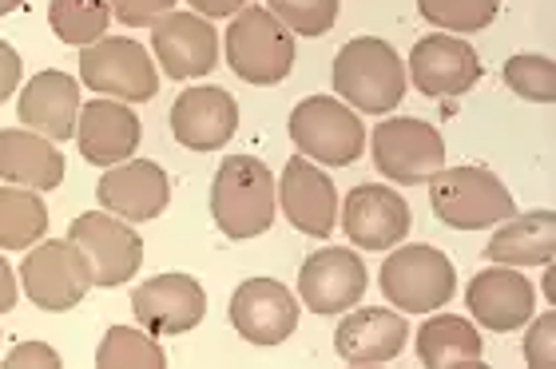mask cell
I'll return each mask as SVG.
<instances>
[{
	"label": "cell",
	"mask_w": 556,
	"mask_h": 369,
	"mask_svg": "<svg viewBox=\"0 0 556 369\" xmlns=\"http://www.w3.org/2000/svg\"><path fill=\"white\" fill-rule=\"evenodd\" d=\"M100 203L108 215L124 222H148L160 219L167 203H172V183L163 175L160 163L151 160H124L100 179Z\"/></svg>",
	"instance_id": "cell-19"
},
{
	"label": "cell",
	"mask_w": 556,
	"mask_h": 369,
	"mask_svg": "<svg viewBox=\"0 0 556 369\" xmlns=\"http://www.w3.org/2000/svg\"><path fill=\"white\" fill-rule=\"evenodd\" d=\"M485 76L477 48L462 36L450 33H429L421 36L409 52L406 80H414V88L429 100L441 96H465L477 80Z\"/></svg>",
	"instance_id": "cell-11"
},
{
	"label": "cell",
	"mask_w": 556,
	"mask_h": 369,
	"mask_svg": "<svg viewBox=\"0 0 556 369\" xmlns=\"http://www.w3.org/2000/svg\"><path fill=\"white\" fill-rule=\"evenodd\" d=\"M366 263L346 246H326L314 251L299 270V294L314 314L334 318L346 314L350 306H358L366 294Z\"/></svg>",
	"instance_id": "cell-13"
},
{
	"label": "cell",
	"mask_w": 556,
	"mask_h": 369,
	"mask_svg": "<svg viewBox=\"0 0 556 369\" xmlns=\"http://www.w3.org/2000/svg\"><path fill=\"white\" fill-rule=\"evenodd\" d=\"M4 366L9 369H60V358L56 349L45 346V342H24V346H16L4 358Z\"/></svg>",
	"instance_id": "cell-35"
},
{
	"label": "cell",
	"mask_w": 556,
	"mask_h": 369,
	"mask_svg": "<svg viewBox=\"0 0 556 369\" xmlns=\"http://www.w3.org/2000/svg\"><path fill=\"white\" fill-rule=\"evenodd\" d=\"M151 48L172 80H195L219 64V33L199 12H167L151 24Z\"/></svg>",
	"instance_id": "cell-14"
},
{
	"label": "cell",
	"mask_w": 556,
	"mask_h": 369,
	"mask_svg": "<svg viewBox=\"0 0 556 369\" xmlns=\"http://www.w3.org/2000/svg\"><path fill=\"white\" fill-rule=\"evenodd\" d=\"M239 127V104L223 88H187L172 104V136L191 151H219Z\"/></svg>",
	"instance_id": "cell-21"
},
{
	"label": "cell",
	"mask_w": 556,
	"mask_h": 369,
	"mask_svg": "<svg viewBox=\"0 0 556 369\" xmlns=\"http://www.w3.org/2000/svg\"><path fill=\"white\" fill-rule=\"evenodd\" d=\"M80 80L96 96H112L124 104H148L160 92V72L131 36H100L80 48Z\"/></svg>",
	"instance_id": "cell-7"
},
{
	"label": "cell",
	"mask_w": 556,
	"mask_h": 369,
	"mask_svg": "<svg viewBox=\"0 0 556 369\" xmlns=\"http://www.w3.org/2000/svg\"><path fill=\"white\" fill-rule=\"evenodd\" d=\"M231 326L251 346H282L299 326V298L275 278H247L231 298Z\"/></svg>",
	"instance_id": "cell-15"
},
{
	"label": "cell",
	"mask_w": 556,
	"mask_h": 369,
	"mask_svg": "<svg viewBox=\"0 0 556 369\" xmlns=\"http://www.w3.org/2000/svg\"><path fill=\"white\" fill-rule=\"evenodd\" d=\"M12 306H16V275H12V266L0 254V314H9Z\"/></svg>",
	"instance_id": "cell-38"
},
{
	"label": "cell",
	"mask_w": 556,
	"mask_h": 369,
	"mask_svg": "<svg viewBox=\"0 0 556 369\" xmlns=\"http://www.w3.org/2000/svg\"><path fill=\"white\" fill-rule=\"evenodd\" d=\"M275 175L251 155H231L211 179V215L227 239H255L275 222Z\"/></svg>",
	"instance_id": "cell-1"
},
{
	"label": "cell",
	"mask_w": 556,
	"mask_h": 369,
	"mask_svg": "<svg viewBox=\"0 0 556 369\" xmlns=\"http://www.w3.org/2000/svg\"><path fill=\"white\" fill-rule=\"evenodd\" d=\"M469 314L477 318V326H485L493 334H513L529 326L536 310V290L525 275H517L513 266H489L481 275H473L469 290H465Z\"/></svg>",
	"instance_id": "cell-18"
},
{
	"label": "cell",
	"mask_w": 556,
	"mask_h": 369,
	"mask_svg": "<svg viewBox=\"0 0 556 369\" xmlns=\"http://www.w3.org/2000/svg\"><path fill=\"white\" fill-rule=\"evenodd\" d=\"M21 287L33 298V306L48 314H64L80 306L84 294L92 290V275H88L84 254L68 239H48V243H36L33 254H24Z\"/></svg>",
	"instance_id": "cell-10"
},
{
	"label": "cell",
	"mask_w": 556,
	"mask_h": 369,
	"mask_svg": "<svg viewBox=\"0 0 556 369\" xmlns=\"http://www.w3.org/2000/svg\"><path fill=\"white\" fill-rule=\"evenodd\" d=\"M131 310H136L139 326L148 334L175 338L203 322L207 294L191 275H155L143 287L131 290Z\"/></svg>",
	"instance_id": "cell-12"
},
{
	"label": "cell",
	"mask_w": 556,
	"mask_h": 369,
	"mask_svg": "<svg viewBox=\"0 0 556 369\" xmlns=\"http://www.w3.org/2000/svg\"><path fill=\"white\" fill-rule=\"evenodd\" d=\"M21 88V56L9 40H0V104Z\"/></svg>",
	"instance_id": "cell-36"
},
{
	"label": "cell",
	"mask_w": 556,
	"mask_h": 369,
	"mask_svg": "<svg viewBox=\"0 0 556 369\" xmlns=\"http://www.w3.org/2000/svg\"><path fill=\"white\" fill-rule=\"evenodd\" d=\"M545 298H548V302L556 298V275H553V266L545 270Z\"/></svg>",
	"instance_id": "cell-39"
},
{
	"label": "cell",
	"mask_w": 556,
	"mask_h": 369,
	"mask_svg": "<svg viewBox=\"0 0 556 369\" xmlns=\"http://www.w3.org/2000/svg\"><path fill=\"white\" fill-rule=\"evenodd\" d=\"M227 64L239 80L270 88L294 68V33H287L270 9H239L227 28Z\"/></svg>",
	"instance_id": "cell-4"
},
{
	"label": "cell",
	"mask_w": 556,
	"mask_h": 369,
	"mask_svg": "<svg viewBox=\"0 0 556 369\" xmlns=\"http://www.w3.org/2000/svg\"><path fill=\"white\" fill-rule=\"evenodd\" d=\"M417 12L441 33H481L497 21L501 0H417Z\"/></svg>",
	"instance_id": "cell-30"
},
{
	"label": "cell",
	"mask_w": 556,
	"mask_h": 369,
	"mask_svg": "<svg viewBox=\"0 0 556 369\" xmlns=\"http://www.w3.org/2000/svg\"><path fill=\"white\" fill-rule=\"evenodd\" d=\"M529 334H525V361L529 369H553L556 366V314L529 318Z\"/></svg>",
	"instance_id": "cell-33"
},
{
	"label": "cell",
	"mask_w": 556,
	"mask_h": 369,
	"mask_svg": "<svg viewBox=\"0 0 556 369\" xmlns=\"http://www.w3.org/2000/svg\"><path fill=\"white\" fill-rule=\"evenodd\" d=\"M406 64L378 36H358L338 48L334 56V92L358 112L386 116L406 100Z\"/></svg>",
	"instance_id": "cell-2"
},
{
	"label": "cell",
	"mask_w": 556,
	"mask_h": 369,
	"mask_svg": "<svg viewBox=\"0 0 556 369\" xmlns=\"http://www.w3.org/2000/svg\"><path fill=\"white\" fill-rule=\"evenodd\" d=\"M239 9H247V0H191V12L199 16H235Z\"/></svg>",
	"instance_id": "cell-37"
},
{
	"label": "cell",
	"mask_w": 556,
	"mask_h": 369,
	"mask_svg": "<svg viewBox=\"0 0 556 369\" xmlns=\"http://www.w3.org/2000/svg\"><path fill=\"white\" fill-rule=\"evenodd\" d=\"M48 231V207L40 191L0 187V251H33Z\"/></svg>",
	"instance_id": "cell-27"
},
{
	"label": "cell",
	"mask_w": 556,
	"mask_h": 369,
	"mask_svg": "<svg viewBox=\"0 0 556 369\" xmlns=\"http://www.w3.org/2000/svg\"><path fill=\"white\" fill-rule=\"evenodd\" d=\"M409 203L382 183L354 187L342 203V231L362 251H390L409 234Z\"/></svg>",
	"instance_id": "cell-16"
},
{
	"label": "cell",
	"mask_w": 556,
	"mask_h": 369,
	"mask_svg": "<svg viewBox=\"0 0 556 369\" xmlns=\"http://www.w3.org/2000/svg\"><path fill=\"white\" fill-rule=\"evenodd\" d=\"M68 243L84 254L92 287H124L143 266V239L128 222L108 215V211H88L68 227Z\"/></svg>",
	"instance_id": "cell-8"
},
{
	"label": "cell",
	"mask_w": 556,
	"mask_h": 369,
	"mask_svg": "<svg viewBox=\"0 0 556 369\" xmlns=\"http://www.w3.org/2000/svg\"><path fill=\"white\" fill-rule=\"evenodd\" d=\"M278 207L287 215L294 231L311 234V239H326L338 222V191L330 183V175L318 171V163L299 155L287 163V171L275 187Z\"/></svg>",
	"instance_id": "cell-17"
},
{
	"label": "cell",
	"mask_w": 556,
	"mask_h": 369,
	"mask_svg": "<svg viewBox=\"0 0 556 369\" xmlns=\"http://www.w3.org/2000/svg\"><path fill=\"white\" fill-rule=\"evenodd\" d=\"M290 139L306 160L326 167H350L366 148V124L358 119V112H350L346 100L306 96L290 112Z\"/></svg>",
	"instance_id": "cell-5"
},
{
	"label": "cell",
	"mask_w": 556,
	"mask_h": 369,
	"mask_svg": "<svg viewBox=\"0 0 556 369\" xmlns=\"http://www.w3.org/2000/svg\"><path fill=\"white\" fill-rule=\"evenodd\" d=\"M556 251V215L553 211H529L497 222L493 239L485 243V258L501 266H548Z\"/></svg>",
	"instance_id": "cell-25"
},
{
	"label": "cell",
	"mask_w": 556,
	"mask_h": 369,
	"mask_svg": "<svg viewBox=\"0 0 556 369\" xmlns=\"http://www.w3.org/2000/svg\"><path fill=\"white\" fill-rule=\"evenodd\" d=\"M505 84L529 104H553L556 100V64L548 56H509Z\"/></svg>",
	"instance_id": "cell-31"
},
{
	"label": "cell",
	"mask_w": 556,
	"mask_h": 369,
	"mask_svg": "<svg viewBox=\"0 0 556 369\" xmlns=\"http://www.w3.org/2000/svg\"><path fill=\"white\" fill-rule=\"evenodd\" d=\"M112 12L128 28H151V24L175 12V0H112Z\"/></svg>",
	"instance_id": "cell-34"
},
{
	"label": "cell",
	"mask_w": 556,
	"mask_h": 369,
	"mask_svg": "<svg viewBox=\"0 0 556 369\" xmlns=\"http://www.w3.org/2000/svg\"><path fill=\"white\" fill-rule=\"evenodd\" d=\"M457 290V270L438 246H397L382 263V294L402 314H438Z\"/></svg>",
	"instance_id": "cell-6"
},
{
	"label": "cell",
	"mask_w": 556,
	"mask_h": 369,
	"mask_svg": "<svg viewBox=\"0 0 556 369\" xmlns=\"http://www.w3.org/2000/svg\"><path fill=\"white\" fill-rule=\"evenodd\" d=\"M0 179L28 191H56L64 183V155L33 127L0 131Z\"/></svg>",
	"instance_id": "cell-24"
},
{
	"label": "cell",
	"mask_w": 556,
	"mask_h": 369,
	"mask_svg": "<svg viewBox=\"0 0 556 369\" xmlns=\"http://www.w3.org/2000/svg\"><path fill=\"white\" fill-rule=\"evenodd\" d=\"M21 4H24V0H0V16H9V12H16Z\"/></svg>",
	"instance_id": "cell-40"
},
{
	"label": "cell",
	"mask_w": 556,
	"mask_h": 369,
	"mask_svg": "<svg viewBox=\"0 0 556 369\" xmlns=\"http://www.w3.org/2000/svg\"><path fill=\"white\" fill-rule=\"evenodd\" d=\"M108 21H112V0H52L48 4V24L64 44H96L108 33Z\"/></svg>",
	"instance_id": "cell-28"
},
{
	"label": "cell",
	"mask_w": 556,
	"mask_h": 369,
	"mask_svg": "<svg viewBox=\"0 0 556 369\" xmlns=\"http://www.w3.org/2000/svg\"><path fill=\"white\" fill-rule=\"evenodd\" d=\"M21 124L48 136L52 143L76 136V119H80V84L68 72H36L21 92Z\"/></svg>",
	"instance_id": "cell-23"
},
{
	"label": "cell",
	"mask_w": 556,
	"mask_h": 369,
	"mask_svg": "<svg viewBox=\"0 0 556 369\" xmlns=\"http://www.w3.org/2000/svg\"><path fill=\"white\" fill-rule=\"evenodd\" d=\"M139 139H143V127L124 100L104 96V100H92V104L80 107L76 143H80V155L92 167H116V163L131 160Z\"/></svg>",
	"instance_id": "cell-20"
},
{
	"label": "cell",
	"mask_w": 556,
	"mask_h": 369,
	"mask_svg": "<svg viewBox=\"0 0 556 369\" xmlns=\"http://www.w3.org/2000/svg\"><path fill=\"white\" fill-rule=\"evenodd\" d=\"M267 9L294 36H326L338 21V0H267Z\"/></svg>",
	"instance_id": "cell-32"
},
{
	"label": "cell",
	"mask_w": 556,
	"mask_h": 369,
	"mask_svg": "<svg viewBox=\"0 0 556 369\" xmlns=\"http://www.w3.org/2000/svg\"><path fill=\"white\" fill-rule=\"evenodd\" d=\"M96 366L100 369H163L167 354L148 330H131V326H112L96 349Z\"/></svg>",
	"instance_id": "cell-29"
},
{
	"label": "cell",
	"mask_w": 556,
	"mask_h": 369,
	"mask_svg": "<svg viewBox=\"0 0 556 369\" xmlns=\"http://www.w3.org/2000/svg\"><path fill=\"white\" fill-rule=\"evenodd\" d=\"M429 207L453 231H485L517 215L509 187L485 167H441L429 179Z\"/></svg>",
	"instance_id": "cell-3"
},
{
	"label": "cell",
	"mask_w": 556,
	"mask_h": 369,
	"mask_svg": "<svg viewBox=\"0 0 556 369\" xmlns=\"http://www.w3.org/2000/svg\"><path fill=\"white\" fill-rule=\"evenodd\" d=\"M374 167L390 183H429L445 167V139L426 119L397 116L374 127Z\"/></svg>",
	"instance_id": "cell-9"
},
{
	"label": "cell",
	"mask_w": 556,
	"mask_h": 369,
	"mask_svg": "<svg viewBox=\"0 0 556 369\" xmlns=\"http://www.w3.org/2000/svg\"><path fill=\"white\" fill-rule=\"evenodd\" d=\"M350 314V310H346ZM409 322L397 310L366 306L342 318L334 330V349L346 366H386L406 349Z\"/></svg>",
	"instance_id": "cell-22"
},
{
	"label": "cell",
	"mask_w": 556,
	"mask_h": 369,
	"mask_svg": "<svg viewBox=\"0 0 556 369\" xmlns=\"http://www.w3.org/2000/svg\"><path fill=\"white\" fill-rule=\"evenodd\" d=\"M417 361L426 369L485 366V346L469 318L438 314V318H426L417 330Z\"/></svg>",
	"instance_id": "cell-26"
}]
</instances>
